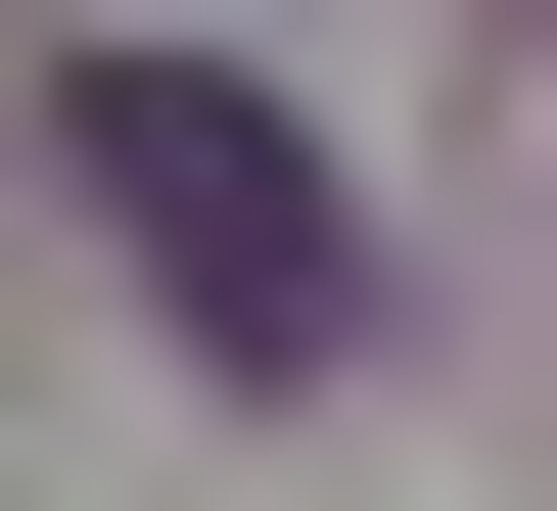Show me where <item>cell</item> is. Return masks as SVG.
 Listing matches in <instances>:
<instances>
[{
    "label": "cell",
    "instance_id": "cell-1",
    "mask_svg": "<svg viewBox=\"0 0 557 511\" xmlns=\"http://www.w3.org/2000/svg\"><path fill=\"white\" fill-rule=\"evenodd\" d=\"M47 139H94V233H139V326H186V373H325V326H372V186H325L233 47H94Z\"/></svg>",
    "mask_w": 557,
    "mask_h": 511
}]
</instances>
